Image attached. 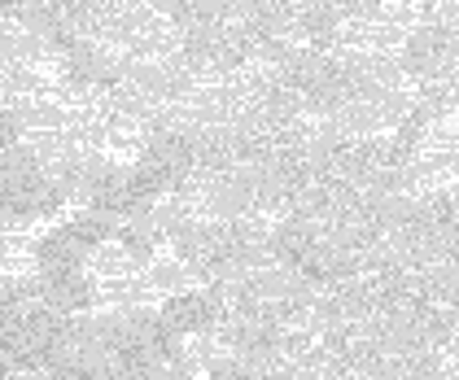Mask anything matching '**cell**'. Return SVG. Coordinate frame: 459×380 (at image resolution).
Wrapping results in <instances>:
<instances>
[{
  "instance_id": "6da1fadb",
  "label": "cell",
  "mask_w": 459,
  "mask_h": 380,
  "mask_svg": "<svg viewBox=\"0 0 459 380\" xmlns=\"http://www.w3.org/2000/svg\"><path fill=\"white\" fill-rule=\"evenodd\" d=\"M162 328L184 341V337H197V332H214V324L223 319V307L214 302L206 289H188V293H171L167 302H162Z\"/></svg>"
},
{
  "instance_id": "7a4b0ae2",
  "label": "cell",
  "mask_w": 459,
  "mask_h": 380,
  "mask_svg": "<svg viewBox=\"0 0 459 380\" xmlns=\"http://www.w3.org/2000/svg\"><path fill=\"white\" fill-rule=\"evenodd\" d=\"M141 272H144V267L132 258V254H127V245L118 241V237L92 245V249L83 254V276L92 280L97 289H101V284H123V280L141 276Z\"/></svg>"
}]
</instances>
